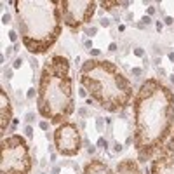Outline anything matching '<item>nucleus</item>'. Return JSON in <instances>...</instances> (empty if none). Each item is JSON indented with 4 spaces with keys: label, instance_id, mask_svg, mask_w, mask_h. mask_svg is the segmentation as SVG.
Masks as SVG:
<instances>
[{
    "label": "nucleus",
    "instance_id": "1",
    "mask_svg": "<svg viewBox=\"0 0 174 174\" xmlns=\"http://www.w3.org/2000/svg\"><path fill=\"white\" fill-rule=\"evenodd\" d=\"M133 143L138 162L153 160L173 136L174 92L160 78H146L133 99Z\"/></svg>",
    "mask_w": 174,
    "mask_h": 174
},
{
    "label": "nucleus",
    "instance_id": "2",
    "mask_svg": "<svg viewBox=\"0 0 174 174\" xmlns=\"http://www.w3.org/2000/svg\"><path fill=\"white\" fill-rule=\"evenodd\" d=\"M12 7L24 49L33 56L47 54L63 31L59 0H12Z\"/></svg>",
    "mask_w": 174,
    "mask_h": 174
},
{
    "label": "nucleus",
    "instance_id": "3",
    "mask_svg": "<svg viewBox=\"0 0 174 174\" xmlns=\"http://www.w3.org/2000/svg\"><path fill=\"white\" fill-rule=\"evenodd\" d=\"M37 112L52 125L66 122L75 112L72 64L66 56H49L40 72L37 89Z\"/></svg>",
    "mask_w": 174,
    "mask_h": 174
},
{
    "label": "nucleus",
    "instance_id": "4",
    "mask_svg": "<svg viewBox=\"0 0 174 174\" xmlns=\"http://www.w3.org/2000/svg\"><path fill=\"white\" fill-rule=\"evenodd\" d=\"M78 82L91 99L108 113L124 112L134 99L129 77L108 59H87L78 70Z\"/></svg>",
    "mask_w": 174,
    "mask_h": 174
},
{
    "label": "nucleus",
    "instance_id": "5",
    "mask_svg": "<svg viewBox=\"0 0 174 174\" xmlns=\"http://www.w3.org/2000/svg\"><path fill=\"white\" fill-rule=\"evenodd\" d=\"M33 167L30 144L23 134L2 138L0 174H30Z\"/></svg>",
    "mask_w": 174,
    "mask_h": 174
},
{
    "label": "nucleus",
    "instance_id": "6",
    "mask_svg": "<svg viewBox=\"0 0 174 174\" xmlns=\"http://www.w3.org/2000/svg\"><path fill=\"white\" fill-rule=\"evenodd\" d=\"M59 7L63 14V24H66V28H70L72 31H78L92 21L99 4L94 0H80V2L59 0Z\"/></svg>",
    "mask_w": 174,
    "mask_h": 174
},
{
    "label": "nucleus",
    "instance_id": "7",
    "mask_svg": "<svg viewBox=\"0 0 174 174\" xmlns=\"http://www.w3.org/2000/svg\"><path fill=\"white\" fill-rule=\"evenodd\" d=\"M52 141H54V150L61 157H75L80 153L84 146V138L80 134V127L75 122L59 124L54 133H52Z\"/></svg>",
    "mask_w": 174,
    "mask_h": 174
},
{
    "label": "nucleus",
    "instance_id": "8",
    "mask_svg": "<svg viewBox=\"0 0 174 174\" xmlns=\"http://www.w3.org/2000/svg\"><path fill=\"white\" fill-rule=\"evenodd\" d=\"M150 174H174V133L167 144L152 160Z\"/></svg>",
    "mask_w": 174,
    "mask_h": 174
},
{
    "label": "nucleus",
    "instance_id": "9",
    "mask_svg": "<svg viewBox=\"0 0 174 174\" xmlns=\"http://www.w3.org/2000/svg\"><path fill=\"white\" fill-rule=\"evenodd\" d=\"M12 120H14V106H12V101H10V96L7 94V91L2 89V92H0V129H2L4 138H5Z\"/></svg>",
    "mask_w": 174,
    "mask_h": 174
},
{
    "label": "nucleus",
    "instance_id": "10",
    "mask_svg": "<svg viewBox=\"0 0 174 174\" xmlns=\"http://www.w3.org/2000/svg\"><path fill=\"white\" fill-rule=\"evenodd\" d=\"M82 174H117L108 164H104L99 158H91L84 165Z\"/></svg>",
    "mask_w": 174,
    "mask_h": 174
},
{
    "label": "nucleus",
    "instance_id": "11",
    "mask_svg": "<svg viewBox=\"0 0 174 174\" xmlns=\"http://www.w3.org/2000/svg\"><path fill=\"white\" fill-rule=\"evenodd\" d=\"M115 173L117 174H143L139 162H136L134 158H124L120 160L117 167H115Z\"/></svg>",
    "mask_w": 174,
    "mask_h": 174
},
{
    "label": "nucleus",
    "instance_id": "12",
    "mask_svg": "<svg viewBox=\"0 0 174 174\" xmlns=\"http://www.w3.org/2000/svg\"><path fill=\"white\" fill-rule=\"evenodd\" d=\"M99 7H101V10L115 12L113 9H118V7H122V2H99Z\"/></svg>",
    "mask_w": 174,
    "mask_h": 174
},
{
    "label": "nucleus",
    "instance_id": "13",
    "mask_svg": "<svg viewBox=\"0 0 174 174\" xmlns=\"http://www.w3.org/2000/svg\"><path fill=\"white\" fill-rule=\"evenodd\" d=\"M82 30H84V33H85L87 37H94V35L98 33V28H96V26H94V28H92V26H84Z\"/></svg>",
    "mask_w": 174,
    "mask_h": 174
},
{
    "label": "nucleus",
    "instance_id": "14",
    "mask_svg": "<svg viewBox=\"0 0 174 174\" xmlns=\"http://www.w3.org/2000/svg\"><path fill=\"white\" fill-rule=\"evenodd\" d=\"M26 139H31L33 138V127L31 125H24V134H23Z\"/></svg>",
    "mask_w": 174,
    "mask_h": 174
},
{
    "label": "nucleus",
    "instance_id": "15",
    "mask_svg": "<svg viewBox=\"0 0 174 174\" xmlns=\"http://www.w3.org/2000/svg\"><path fill=\"white\" fill-rule=\"evenodd\" d=\"M51 125H52V124L49 122V120H42V122H39V127H40L42 131H45V133L51 129Z\"/></svg>",
    "mask_w": 174,
    "mask_h": 174
},
{
    "label": "nucleus",
    "instance_id": "16",
    "mask_svg": "<svg viewBox=\"0 0 174 174\" xmlns=\"http://www.w3.org/2000/svg\"><path fill=\"white\" fill-rule=\"evenodd\" d=\"M78 115H80L82 118H85V117H91V110H89L87 106H82V108L78 110Z\"/></svg>",
    "mask_w": 174,
    "mask_h": 174
},
{
    "label": "nucleus",
    "instance_id": "17",
    "mask_svg": "<svg viewBox=\"0 0 174 174\" xmlns=\"http://www.w3.org/2000/svg\"><path fill=\"white\" fill-rule=\"evenodd\" d=\"M103 122H106V120L101 118V117H96V127H98V131H99V133L104 129V124H103Z\"/></svg>",
    "mask_w": 174,
    "mask_h": 174
},
{
    "label": "nucleus",
    "instance_id": "18",
    "mask_svg": "<svg viewBox=\"0 0 174 174\" xmlns=\"http://www.w3.org/2000/svg\"><path fill=\"white\" fill-rule=\"evenodd\" d=\"M9 40L12 42V44L18 40V31L16 30H9Z\"/></svg>",
    "mask_w": 174,
    "mask_h": 174
},
{
    "label": "nucleus",
    "instance_id": "19",
    "mask_svg": "<svg viewBox=\"0 0 174 174\" xmlns=\"http://www.w3.org/2000/svg\"><path fill=\"white\" fill-rule=\"evenodd\" d=\"M10 21H12V16H10L9 12H5V14H4V18H2V23H4V24H9Z\"/></svg>",
    "mask_w": 174,
    "mask_h": 174
},
{
    "label": "nucleus",
    "instance_id": "20",
    "mask_svg": "<svg viewBox=\"0 0 174 174\" xmlns=\"http://www.w3.org/2000/svg\"><path fill=\"white\" fill-rule=\"evenodd\" d=\"M33 120H35V113L33 112H30V113L24 115V122H33Z\"/></svg>",
    "mask_w": 174,
    "mask_h": 174
},
{
    "label": "nucleus",
    "instance_id": "21",
    "mask_svg": "<svg viewBox=\"0 0 174 174\" xmlns=\"http://www.w3.org/2000/svg\"><path fill=\"white\" fill-rule=\"evenodd\" d=\"M99 23H101V26H104V28H108V26L112 24L110 18H101V21H99Z\"/></svg>",
    "mask_w": 174,
    "mask_h": 174
},
{
    "label": "nucleus",
    "instance_id": "22",
    "mask_svg": "<svg viewBox=\"0 0 174 174\" xmlns=\"http://www.w3.org/2000/svg\"><path fill=\"white\" fill-rule=\"evenodd\" d=\"M98 146H101V148H106V150H108V143H106V139H104V138H99V139H98Z\"/></svg>",
    "mask_w": 174,
    "mask_h": 174
},
{
    "label": "nucleus",
    "instance_id": "23",
    "mask_svg": "<svg viewBox=\"0 0 174 174\" xmlns=\"http://www.w3.org/2000/svg\"><path fill=\"white\" fill-rule=\"evenodd\" d=\"M33 98L37 99V91H35V89H30V91H28V99H33Z\"/></svg>",
    "mask_w": 174,
    "mask_h": 174
},
{
    "label": "nucleus",
    "instance_id": "24",
    "mask_svg": "<svg viewBox=\"0 0 174 174\" xmlns=\"http://www.w3.org/2000/svg\"><path fill=\"white\" fill-rule=\"evenodd\" d=\"M78 94H80V98H87V96H89V94H87V91H85V89H84L82 85H80V87H78Z\"/></svg>",
    "mask_w": 174,
    "mask_h": 174
},
{
    "label": "nucleus",
    "instance_id": "25",
    "mask_svg": "<svg viewBox=\"0 0 174 174\" xmlns=\"http://www.w3.org/2000/svg\"><path fill=\"white\" fill-rule=\"evenodd\" d=\"M99 54H101V51H99V49H92V51H91V56H92V59H94V58H98Z\"/></svg>",
    "mask_w": 174,
    "mask_h": 174
},
{
    "label": "nucleus",
    "instance_id": "26",
    "mask_svg": "<svg viewBox=\"0 0 174 174\" xmlns=\"http://www.w3.org/2000/svg\"><path fill=\"white\" fill-rule=\"evenodd\" d=\"M4 75H5V78H12V70L5 68V70H4Z\"/></svg>",
    "mask_w": 174,
    "mask_h": 174
},
{
    "label": "nucleus",
    "instance_id": "27",
    "mask_svg": "<svg viewBox=\"0 0 174 174\" xmlns=\"http://www.w3.org/2000/svg\"><path fill=\"white\" fill-rule=\"evenodd\" d=\"M21 64H23V59H21V58H18V59L14 61V64H12V66H14V68H21Z\"/></svg>",
    "mask_w": 174,
    "mask_h": 174
},
{
    "label": "nucleus",
    "instance_id": "28",
    "mask_svg": "<svg viewBox=\"0 0 174 174\" xmlns=\"http://www.w3.org/2000/svg\"><path fill=\"white\" fill-rule=\"evenodd\" d=\"M84 45H85L87 49H91V51H92V42H91V39H87V40L84 42Z\"/></svg>",
    "mask_w": 174,
    "mask_h": 174
},
{
    "label": "nucleus",
    "instance_id": "29",
    "mask_svg": "<svg viewBox=\"0 0 174 174\" xmlns=\"http://www.w3.org/2000/svg\"><path fill=\"white\" fill-rule=\"evenodd\" d=\"M59 165H52V174H59Z\"/></svg>",
    "mask_w": 174,
    "mask_h": 174
},
{
    "label": "nucleus",
    "instance_id": "30",
    "mask_svg": "<svg viewBox=\"0 0 174 174\" xmlns=\"http://www.w3.org/2000/svg\"><path fill=\"white\" fill-rule=\"evenodd\" d=\"M108 51H117V44H110V47H108Z\"/></svg>",
    "mask_w": 174,
    "mask_h": 174
},
{
    "label": "nucleus",
    "instance_id": "31",
    "mask_svg": "<svg viewBox=\"0 0 174 174\" xmlns=\"http://www.w3.org/2000/svg\"><path fill=\"white\" fill-rule=\"evenodd\" d=\"M134 54H136V56H141V54H143V49H136Z\"/></svg>",
    "mask_w": 174,
    "mask_h": 174
},
{
    "label": "nucleus",
    "instance_id": "32",
    "mask_svg": "<svg viewBox=\"0 0 174 174\" xmlns=\"http://www.w3.org/2000/svg\"><path fill=\"white\" fill-rule=\"evenodd\" d=\"M45 165H47V160H45V158H42V160H40V167H45Z\"/></svg>",
    "mask_w": 174,
    "mask_h": 174
},
{
    "label": "nucleus",
    "instance_id": "33",
    "mask_svg": "<svg viewBox=\"0 0 174 174\" xmlns=\"http://www.w3.org/2000/svg\"><path fill=\"white\" fill-rule=\"evenodd\" d=\"M80 129H85V120H80Z\"/></svg>",
    "mask_w": 174,
    "mask_h": 174
},
{
    "label": "nucleus",
    "instance_id": "34",
    "mask_svg": "<svg viewBox=\"0 0 174 174\" xmlns=\"http://www.w3.org/2000/svg\"><path fill=\"white\" fill-rule=\"evenodd\" d=\"M49 158H51V162H54V160H56V153H51V157H49Z\"/></svg>",
    "mask_w": 174,
    "mask_h": 174
},
{
    "label": "nucleus",
    "instance_id": "35",
    "mask_svg": "<svg viewBox=\"0 0 174 174\" xmlns=\"http://www.w3.org/2000/svg\"><path fill=\"white\" fill-rule=\"evenodd\" d=\"M39 174H45V173H39Z\"/></svg>",
    "mask_w": 174,
    "mask_h": 174
}]
</instances>
